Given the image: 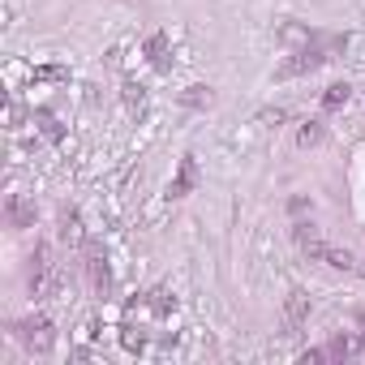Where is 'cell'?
Returning <instances> with one entry per match:
<instances>
[{"label":"cell","instance_id":"cell-4","mask_svg":"<svg viewBox=\"0 0 365 365\" xmlns=\"http://www.w3.org/2000/svg\"><path fill=\"white\" fill-rule=\"evenodd\" d=\"M194 180H198V163H194V155H185L180 159V172L168 180V198H185L194 190Z\"/></svg>","mask_w":365,"mask_h":365},{"label":"cell","instance_id":"cell-14","mask_svg":"<svg viewBox=\"0 0 365 365\" xmlns=\"http://www.w3.org/2000/svg\"><path fill=\"white\" fill-rule=\"evenodd\" d=\"M322 262H327V267H335V271H352V262H356V258H352L348 250H339V245H327Z\"/></svg>","mask_w":365,"mask_h":365},{"label":"cell","instance_id":"cell-13","mask_svg":"<svg viewBox=\"0 0 365 365\" xmlns=\"http://www.w3.org/2000/svg\"><path fill=\"white\" fill-rule=\"evenodd\" d=\"M35 125L43 129V138H65V125H61L48 108H39V112H35Z\"/></svg>","mask_w":365,"mask_h":365},{"label":"cell","instance_id":"cell-18","mask_svg":"<svg viewBox=\"0 0 365 365\" xmlns=\"http://www.w3.org/2000/svg\"><path fill=\"white\" fill-rule=\"evenodd\" d=\"M284 120H288L284 108H267V112H258V125H262V129H279Z\"/></svg>","mask_w":365,"mask_h":365},{"label":"cell","instance_id":"cell-3","mask_svg":"<svg viewBox=\"0 0 365 365\" xmlns=\"http://www.w3.org/2000/svg\"><path fill=\"white\" fill-rule=\"evenodd\" d=\"M5 220H9V228H35V202L22 198V194H9V202H5Z\"/></svg>","mask_w":365,"mask_h":365},{"label":"cell","instance_id":"cell-6","mask_svg":"<svg viewBox=\"0 0 365 365\" xmlns=\"http://www.w3.org/2000/svg\"><path fill=\"white\" fill-rule=\"evenodd\" d=\"M279 43H288V48H314V31L305 22H279Z\"/></svg>","mask_w":365,"mask_h":365},{"label":"cell","instance_id":"cell-23","mask_svg":"<svg viewBox=\"0 0 365 365\" xmlns=\"http://www.w3.org/2000/svg\"><path fill=\"white\" fill-rule=\"evenodd\" d=\"M18 125H22V103L9 99V129H18Z\"/></svg>","mask_w":365,"mask_h":365},{"label":"cell","instance_id":"cell-9","mask_svg":"<svg viewBox=\"0 0 365 365\" xmlns=\"http://www.w3.org/2000/svg\"><path fill=\"white\" fill-rule=\"evenodd\" d=\"M348 95H352V86H348V82H331V86L322 91V108H327V112H335V108H344V103H348Z\"/></svg>","mask_w":365,"mask_h":365},{"label":"cell","instance_id":"cell-24","mask_svg":"<svg viewBox=\"0 0 365 365\" xmlns=\"http://www.w3.org/2000/svg\"><path fill=\"white\" fill-rule=\"evenodd\" d=\"M356 356H365V331L356 335Z\"/></svg>","mask_w":365,"mask_h":365},{"label":"cell","instance_id":"cell-1","mask_svg":"<svg viewBox=\"0 0 365 365\" xmlns=\"http://www.w3.org/2000/svg\"><path fill=\"white\" fill-rule=\"evenodd\" d=\"M14 331H18V339H22L26 348H35V352H48V348H52V339H56V335H52V322H48L43 314H35V318H22Z\"/></svg>","mask_w":365,"mask_h":365},{"label":"cell","instance_id":"cell-15","mask_svg":"<svg viewBox=\"0 0 365 365\" xmlns=\"http://www.w3.org/2000/svg\"><path fill=\"white\" fill-rule=\"evenodd\" d=\"M297 142H301L305 150H309V146H318V142H322V120H305V125L297 129Z\"/></svg>","mask_w":365,"mask_h":365},{"label":"cell","instance_id":"cell-21","mask_svg":"<svg viewBox=\"0 0 365 365\" xmlns=\"http://www.w3.org/2000/svg\"><path fill=\"white\" fill-rule=\"evenodd\" d=\"M120 339H125V348H129V352H142V344H146V339H142V331H133V327H125V335H120Z\"/></svg>","mask_w":365,"mask_h":365},{"label":"cell","instance_id":"cell-17","mask_svg":"<svg viewBox=\"0 0 365 365\" xmlns=\"http://www.w3.org/2000/svg\"><path fill=\"white\" fill-rule=\"evenodd\" d=\"M120 99H125L129 108H142V103H146V91H142V82H125V86H120Z\"/></svg>","mask_w":365,"mask_h":365},{"label":"cell","instance_id":"cell-2","mask_svg":"<svg viewBox=\"0 0 365 365\" xmlns=\"http://www.w3.org/2000/svg\"><path fill=\"white\" fill-rule=\"evenodd\" d=\"M322 61H327V52H318V48H297V52H292V61H284V65H279V78L309 73V69H318Z\"/></svg>","mask_w":365,"mask_h":365},{"label":"cell","instance_id":"cell-10","mask_svg":"<svg viewBox=\"0 0 365 365\" xmlns=\"http://www.w3.org/2000/svg\"><path fill=\"white\" fill-rule=\"evenodd\" d=\"M146 305H150L159 318H168V314L176 309V297H172L168 288H150V292H146Z\"/></svg>","mask_w":365,"mask_h":365},{"label":"cell","instance_id":"cell-5","mask_svg":"<svg viewBox=\"0 0 365 365\" xmlns=\"http://www.w3.org/2000/svg\"><path fill=\"white\" fill-rule=\"evenodd\" d=\"M284 318H288V331H297V327L309 318V297H305L301 288L288 292V301H284Z\"/></svg>","mask_w":365,"mask_h":365},{"label":"cell","instance_id":"cell-22","mask_svg":"<svg viewBox=\"0 0 365 365\" xmlns=\"http://www.w3.org/2000/svg\"><path fill=\"white\" fill-rule=\"evenodd\" d=\"M327 356H331L327 348H305V352H301V361H305V365H318V361H327Z\"/></svg>","mask_w":365,"mask_h":365},{"label":"cell","instance_id":"cell-25","mask_svg":"<svg viewBox=\"0 0 365 365\" xmlns=\"http://www.w3.org/2000/svg\"><path fill=\"white\" fill-rule=\"evenodd\" d=\"M361 271H365V267H361Z\"/></svg>","mask_w":365,"mask_h":365},{"label":"cell","instance_id":"cell-8","mask_svg":"<svg viewBox=\"0 0 365 365\" xmlns=\"http://www.w3.org/2000/svg\"><path fill=\"white\" fill-rule=\"evenodd\" d=\"M146 61H150L159 73L172 69V56H168V39H163V35H150V39H146Z\"/></svg>","mask_w":365,"mask_h":365},{"label":"cell","instance_id":"cell-11","mask_svg":"<svg viewBox=\"0 0 365 365\" xmlns=\"http://www.w3.org/2000/svg\"><path fill=\"white\" fill-rule=\"evenodd\" d=\"M327 352H331V361H348V356H356V335H335V339L327 344Z\"/></svg>","mask_w":365,"mask_h":365},{"label":"cell","instance_id":"cell-16","mask_svg":"<svg viewBox=\"0 0 365 365\" xmlns=\"http://www.w3.org/2000/svg\"><path fill=\"white\" fill-rule=\"evenodd\" d=\"M65 78H69L65 65H39L35 69V82H65Z\"/></svg>","mask_w":365,"mask_h":365},{"label":"cell","instance_id":"cell-7","mask_svg":"<svg viewBox=\"0 0 365 365\" xmlns=\"http://www.w3.org/2000/svg\"><path fill=\"white\" fill-rule=\"evenodd\" d=\"M61 241H65L69 250H78V245L86 241V228H82V215H78V211H65V220H61Z\"/></svg>","mask_w":365,"mask_h":365},{"label":"cell","instance_id":"cell-12","mask_svg":"<svg viewBox=\"0 0 365 365\" xmlns=\"http://www.w3.org/2000/svg\"><path fill=\"white\" fill-rule=\"evenodd\" d=\"M180 103H185V108H211L215 95H211V86H190L185 95H180Z\"/></svg>","mask_w":365,"mask_h":365},{"label":"cell","instance_id":"cell-20","mask_svg":"<svg viewBox=\"0 0 365 365\" xmlns=\"http://www.w3.org/2000/svg\"><path fill=\"white\" fill-rule=\"evenodd\" d=\"M288 211H292V215H297V220H301V215H314V202H309V198H301V194H297V198H288Z\"/></svg>","mask_w":365,"mask_h":365},{"label":"cell","instance_id":"cell-19","mask_svg":"<svg viewBox=\"0 0 365 365\" xmlns=\"http://www.w3.org/2000/svg\"><path fill=\"white\" fill-rule=\"evenodd\" d=\"M91 279H95V284H99V288H108V262H103V258H99V254H95V258H91Z\"/></svg>","mask_w":365,"mask_h":365}]
</instances>
